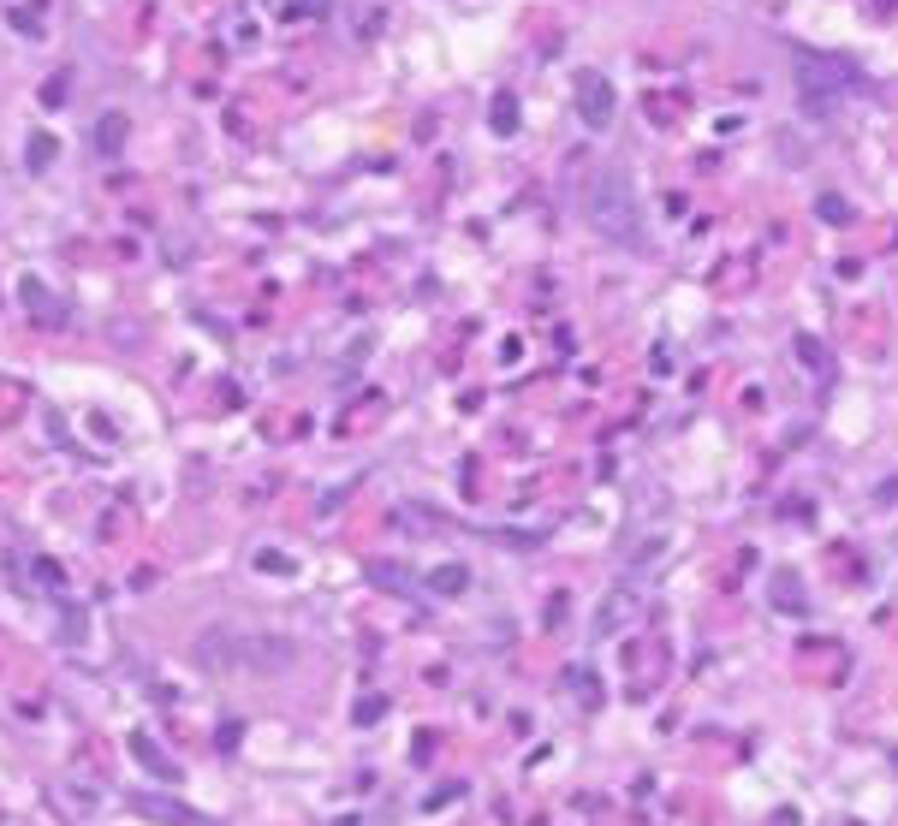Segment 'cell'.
<instances>
[{"label":"cell","instance_id":"obj_1","mask_svg":"<svg viewBox=\"0 0 898 826\" xmlns=\"http://www.w3.org/2000/svg\"><path fill=\"white\" fill-rule=\"evenodd\" d=\"M197 667H232V672H292L298 642L292 637H239V630H209L197 642Z\"/></svg>","mask_w":898,"mask_h":826},{"label":"cell","instance_id":"obj_2","mask_svg":"<svg viewBox=\"0 0 898 826\" xmlns=\"http://www.w3.org/2000/svg\"><path fill=\"white\" fill-rule=\"evenodd\" d=\"M583 214L607 244H643V214H637V197H631L625 173H613V167L595 173L583 190Z\"/></svg>","mask_w":898,"mask_h":826},{"label":"cell","instance_id":"obj_3","mask_svg":"<svg viewBox=\"0 0 898 826\" xmlns=\"http://www.w3.org/2000/svg\"><path fill=\"white\" fill-rule=\"evenodd\" d=\"M791 66H798V96H803L809 113H833L839 96L857 90V66H851V60H833V54H809V48H798V54H791Z\"/></svg>","mask_w":898,"mask_h":826},{"label":"cell","instance_id":"obj_4","mask_svg":"<svg viewBox=\"0 0 898 826\" xmlns=\"http://www.w3.org/2000/svg\"><path fill=\"white\" fill-rule=\"evenodd\" d=\"M613 108H620V101H613V84L601 78V71H583V78H578V113H583V125L589 131H607L613 125Z\"/></svg>","mask_w":898,"mask_h":826},{"label":"cell","instance_id":"obj_5","mask_svg":"<svg viewBox=\"0 0 898 826\" xmlns=\"http://www.w3.org/2000/svg\"><path fill=\"white\" fill-rule=\"evenodd\" d=\"M774 595H779V613H809L803 607V583L791 577V571H779V577H774Z\"/></svg>","mask_w":898,"mask_h":826},{"label":"cell","instance_id":"obj_6","mask_svg":"<svg viewBox=\"0 0 898 826\" xmlns=\"http://www.w3.org/2000/svg\"><path fill=\"white\" fill-rule=\"evenodd\" d=\"M494 125L500 131H518V101H512V96H494Z\"/></svg>","mask_w":898,"mask_h":826},{"label":"cell","instance_id":"obj_7","mask_svg":"<svg viewBox=\"0 0 898 826\" xmlns=\"http://www.w3.org/2000/svg\"><path fill=\"white\" fill-rule=\"evenodd\" d=\"M798 357H803L809 368H815V375H828V363H833V357H828V351H821V345H815V339H798Z\"/></svg>","mask_w":898,"mask_h":826},{"label":"cell","instance_id":"obj_8","mask_svg":"<svg viewBox=\"0 0 898 826\" xmlns=\"http://www.w3.org/2000/svg\"><path fill=\"white\" fill-rule=\"evenodd\" d=\"M48 155H54V143H48V137H36V143H31V167H42Z\"/></svg>","mask_w":898,"mask_h":826}]
</instances>
